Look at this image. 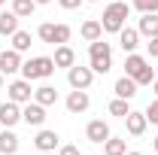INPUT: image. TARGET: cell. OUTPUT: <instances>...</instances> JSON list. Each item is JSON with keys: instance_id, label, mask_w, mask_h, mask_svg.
I'll use <instances>...</instances> for the list:
<instances>
[{"instance_id": "cell-39", "label": "cell", "mask_w": 158, "mask_h": 155, "mask_svg": "<svg viewBox=\"0 0 158 155\" xmlns=\"http://www.w3.org/2000/svg\"><path fill=\"white\" fill-rule=\"evenodd\" d=\"M88 3H98V0H88Z\"/></svg>"}, {"instance_id": "cell-15", "label": "cell", "mask_w": 158, "mask_h": 155, "mask_svg": "<svg viewBox=\"0 0 158 155\" xmlns=\"http://www.w3.org/2000/svg\"><path fill=\"white\" fill-rule=\"evenodd\" d=\"M137 40H140V31H134V27H122V31H118V46H122L128 55L137 49Z\"/></svg>"}, {"instance_id": "cell-25", "label": "cell", "mask_w": 158, "mask_h": 155, "mask_svg": "<svg viewBox=\"0 0 158 155\" xmlns=\"http://www.w3.org/2000/svg\"><path fill=\"white\" fill-rule=\"evenodd\" d=\"M12 49H15V52H27V49H31V34H27V31H15V34H12Z\"/></svg>"}, {"instance_id": "cell-37", "label": "cell", "mask_w": 158, "mask_h": 155, "mask_svg": "<svg viewBox=\"0 0 158 155\" xmlns=\"http://www.w3.org/2000/svg\"><path fill=\"white\" fill-rule=\"evenodd\" d=\"M40 155H55V152H40Z\"/></svg>"}, {"instance_id": "cell-30", "label": "cell", "mask_w": 158, "mask_h": 155, "mask_svg": "<svg viewBox=\"0 0 158 155\" xmlns=\"http://www.w3.org/2000/svg\"><path fill=\"white\" fill-rule=\"evenodd\" d=\"M149 55H152V58H158V37L149 40Z\"/></svg>"}, {"instance_id": "cell-5", "label": "cell", "mask_w": 158, "mask_h": 155, "mask_svg": "<svg viewBox=\"0 0 158 155\" xmlns=\"http://www.w3.org/2000/svg\"><path fill=\"white\" fill-rule=\"evenodd\" d=\"M37 37L43 40V43H58V46H64L67 40H70V27L67 24H40L37 27Z\"/></svg>"}, {"instance_id": "cell-33", "label": "cell", "mask_w": 158, "mask_h": 155, "mask_svg": "<svg viewBox=\"0 0 158 155\" xmlns=\"http://www.w3.org/2000/svg\"><path fill=\"white\" fill-rule=\"evenodd\" d=\"M152 146H155V152H158V137H155V140H152Z\"/></svg>"}, {"instance_id": "cell-10", "label": "cell", "mask_w": 158, "mask_h": 155, "mask_svg": "<svg viewBox=\"0 0 158 155\" xmlns=\"http://www.w3.org/2000/svg\"><path fill=\"white\" fill-rule=\"evenodd\" d=\"M21 122V110L15 100H6L3 107H0V125L3 128H12V125H19Z\"/></svg>"}, {"instance_id": "cell-2", "label": "cell", "mask_w": 158, "mask_h": 155, "mask_svg": "<svg viewBox=\"0 0 158 155\" xmlns=\"http://www.w3.org/2000/svg\"><path fill=\"white\" fill-rule=\"evenodd\" d=\"M125 19H128V3H122V0H113V3L103 9V15H100V24H103V31H106V34H118V31L125 27Z\"/></svg>"}, {"instance_id": "cell-9", "label": "cell", "mask_w": 158, "mask_h": 155, "mask_svg": "<svg viewBox=\"0 0 158 155\" xmlns=\"http://www.w3.org/2000/svg\"><path fill=\"white\" fill-rule=\"evenodd\" d=\"M85 137H88L91 143H106V140H110V125H106L103 119H94V122H88Z\"/></svg>"}, {"instance_id": "cell-21", "label": "cell", "mask_w": 158, "mask_h": 155, "mask_svg": "<svg viewBox=\"0 0 158 155\" xmlns=\"http://www.w3.org/2000/svg\"><path fill=\"white\" fill-rule=\"evenodd\" d=\"M19 31V15L15 12H0V34L3 37H12Z\"/></svg>"}, {"instance_id": "cell-36", "label": "cell", "mask_w": 158, "mask_h": 155, "mask_svg": "<svg viewBox=\"0 0 158 155\" xmlns=\"http://www.w3.org/2000/svg\"><path fill=\"white\" fill-rule=\"evenodd\" d=\"M0 88H3V73H0Z\"/></svg>"}, {"instance_id": "cell-38", "label": "cell", "mask_w": 158, "mask_h": 155, "mask_svg": "<svg viewBox=\"0 0 158 155\" xmlns=\"http://www.w3.org/2000/svg\"><path fill=\"white\" fill-rule=\"evenodd\" d=\"M3 3H6V0H0V6H3Z\"/></svg>"}, {"instance_id": "cell-26", "label": "cell", "mask_w": 158, "mask_h": 155, "mask_svg": "<svg viewBox=\"0 0 158 155\" xmlns=\"http://www.w3.org/2000/svg\"><path fill=\"white\" fill-rule=\"evenodd\" d=\"M110 113H113V116H118V119H125L128 113H131V110H128V100H125V97H116V100L110 103Z\"/></svg>"}, {"instance_id": "cell-11", "label": "cell", "mask_w": 158, "mask_h": 155, "mask_svg": "<svg viewBox=\"0 0 158 155\" xmlns=\"http://www.w3.org/2000/svg\"><path fill=\"white\" fill-rule=\"evenodd\" d=\"M21 70V58L15 49H6V52H0V73L3 76H9V73H19Z\"/></svg>"}, {"instance_id": "cell-22", "label": "cell", "mask_w": 158, "mask_h": 155, "mask_svg": "<svg viewBox=\"0 0 158 155\" xmlns=\"http://www.w3.org/2000/svg\"><path fill=\"white\" fill-rule=\"evenodd\" d=\"M34 100H37V103H43V107H52V103L58 100V91H55L52 85H40L37 91H34Z\"/></svg>"}, {"instance_id": "cell-14", "label": "cell", "mask_w": 158, "mask_h": 155, "mask_svg": "<svg viewBox=\"0 0 158 155\" xmlns=\"http://www.w3.org/2000/svg\"><path fill=\"white\" fill-rule=\"evenodd\" d=\"M58 140L61 137L55 134V131H40V134L34 137V143H37L40 152H55V149H58Z\"/></svg>"}, {"instance_id": "cell-16", "label": "cell", "mask_w": 158, "mask_h": 155, "mask_svg": "<svg viewBox=\"0 0 158 155\" xmlns=\"http://www.w3.org/2000/svg\"><path fill=\"white\" fill-rule=\"evenodd\" d=\"M52 61H55V67H67V70H70V67L76 64V55H73V49L64 43V46L55 49V58H52Z\"/></svg>"}, {"instance_id": "cell-29", "label": "cell", "mask_w": 158, "mask_h": 155, "mask_svg": "<svg viewBox=\"0 0 158 155\" xmlns=\"http://www.w3.org/2000/svg\"><path fill=\"white\" fill-rule=\"evenodd\" d=\"M58 3L64 9H79V6H82V0H58Z\"/></svg>"}, {"instance_id": "cell-32", "label": "cell", "mask_w": 158, "mask_h": 155, "mask_svg": "<svg viewBox=\"0 0 158 155\" xmlns=\"http://www.w3.org/2000/svg\"><path fill=\"white\" fill-rule=\"evenodd\" d=\"M152 88H155V94H158V76H155V79H152Z\"/></svg>"}, {"instance_id": "cell-18", "label": "cell", "mask_w": 158, "mask_h": 155, "mask_svg": "<svg viewBox=\"0 0 158 155\" xmlns=\"http://www.w3.org/2000/svg\"><path fill=\"white\" fill-rule=\"evenodd\" d=\"M143 37H158V15L155 12H143V19H140V27H137Z\"/></svg>"}, {"instance_id": "cell-6", "label": "cell", "mask_w": 158, "mask_h": 155, "mask_svg": "<svg viewBox=\"0 0 158 155\" xmlns=\"http://www.w3.org/2000/svg\"><path fill=\"white\" fill-rule=\"evenodd\" d=\"M91 79H94V70H91V67H76V64H73V67L67 70V82H70L73 88H88Z\"/></svg>"}, {"instance_id": "cell-8", "label": "cell", "mask_w": 158, "mask_h": 155, "mask_svg": "<svg viewBox=\"0 0 158 155\" xmlns=\"http://www.w3.org/2000/svg\"><path fill=\"white\" fill-rule=\"evenodd\" d=\"M21 119H24L27 125L40 128V125L46 122V107H43V103H37V100H34V103L27 100V103H24V110H21Z\"/></svg>"}, {"instance_id": "cell-17", "label": "cell", "mask_w": 158, "mask_h": 155, "mask_svg": "<svg viewBox=\"0 0 158 155\" xmlns=\"http://www.w3.org/2000/svg\"><path fill=\"white\" fill-rule=\"evenodd\" d=\"M113 91H116V97L131 100V97L137 94V82H134L131 76H122V79H116V88H113Z\"/></svg>"}, {"instance_id": "cell-27", "label": "cell", "mask_w": 158, "mask_h": 155, "mask_svg": "<svg viewBox=\"0 0 158 155\" xmlns=\"http://www.w3.org/2000/svg\"><path fill=\"white\" fill-rule=\"evenodd\" d=\"M137 12H158V0H134Z\"/></svg>"}, {"instance_id": "cell-28", "label": "cell", "mask_w": 158, "mask_h": 155, "mask_svg": "<svg viewBox=\"0 0 158 155\" xmlns=\"http://www.w3.org/2000/svg\"><path fill=\"white\" fill-rule=\"evenodd\" d=\"M146 122H152V125H158V97L146 107Z\"/></svg>"}, {"instance_id": "cell-23", "label": "cell", "mask_w": 158, "mask_h": 155, "mask_svg": "<svg viewBox=\"0 0 158 155\" xmlns=\"http://www.w3.org/2000/svg\"><path fill=\"white\" fill-rule=\"evenodd\" d=\"M34 9H37V3H34V0H12V12H15L19 19L34 15Z\"/></svg>"}, {"instance_id": "cell-35", "label": "cell", "mask_w": 158, "mask_h": 155, "mask_svg": "<svg viewBox=\"0 0 158 155\" xmlns=\"http://www.w3.org/2000/svg\"><path fill=\"white\" fill-rule=\"evenodd\" d=\"M125 155H143V152H125Z\"/></svg>"}, {"instance_id": "cell-12", "label": "cell", "mask_w": 158, "mask_h": 155, "mask_svg": "<svg viewBox=\"0 0 158 155\" xmlns=\"http://www.w3.org/2000/svg\"><path fill=\"white\" fill-rule=\"evenodd\" d=\"M88 103H91V97H88L85 88H73L70 97H67V110H70V113H85Z\"/></svg>"}, {"instance_id": "cell-34", "label": "cell", "mask_w": 158, "mask_h": 155, "mask_svg": "<svg viewBox=\"0 0 158 155\" xmlns=\"http://www.w3.org/2000/svg\"><path fill=\"white\" fill-rule=\"evenodd\" d=\"M34 3H52V0H34Z\"/></svg>"}, {"instance_id": "cell-13", "label": "cell", "mask_w": 158, "mask_h": 155, "mask_svg": "<svg viewBox=\"0 0 158 155\" xmlns=\"http://www.w3.org/2000/svg\"><path fill=\"white\" fill-rule=\"evenodd\" d=\"M125 125H128V134H134V137H143L146 134V113H137V110H131L128 116H125Z\"/></svg>"}, {"instance_id": "cell-3", "label": "cell", "mask_w": 158, "mask_h": 155, "mask_svg": "<svg viewBox=\"0 0 158 155\" xmlns=\"http://www.w3.org/2000/svg\"><path fill=\"white\" fill-rule=\"evenodd\" d=\"M88 67L94 70V73H106L110 67H113V49H110V43H103V37L94 40L91 46H88Z\"/></svg>"}, {"instance_id": "cell-24", "label": "cell", "mask_w": 158, "mask_h": 155, "mask_svg": "<svg viewBox=\"0 0 158 155\" xmlns=\"http://www.w3.org/2000/svg\"><path fill=\"white\" fill-rule=\"evenodd\" d=\"M103 152H106V155H125V152H128V143L118 140V137H110V140L103 143Z\"/></svg>"}, {"instance_id": "cell-19", "label": "cell", "mask_w": 158, "mask_h": 155, "mask_svg": "<svg viewBox=\"0 0 158 155\" xmlns=\"http://www.w3.org/2000/svg\"><path fill=\"white\" fill-rule=\"evenodd\" d=\"M0 152H3V155H15V152H19V137L12 134L9 128L0 131Z\"/></svg>"}, {"instance_id": "cell-4", "label": "cell", "mask_w": 158, "mask_h": 155, "mask_svg": "<svg viewBox=\"0 0 158 155\" xmlns=\"http://www.w3.org/2000/svg\"><path fill=\"white\" fill-rule=\"evenodd\" d=\"M21 73H24V79H49L52 73H55V61L52 58H31L21 64Z\"/></svg>"}, {"instance_id": "cell-1", "label": "cell", "mask_w": 158, "mask_h": 155, "mask_svg": "<svg viewBox=\"0 0 158 155\" xmlns=\"http://www.w3.org/2000/svg\"><path fill=\"white\" fill-rule=\"evenodd\" d=\"M125 76H131L137 85H152V79H155V70L146 64V58L143 55H128L125 58Z\"/></svg>"}, {"instance_id": "cell-7", "label": "cell", "mask_w": 158, "mask_h": 155, "mask_svg": "<svg viewBox=\"0 0 158 155\" xmlns=\"http://www.w3.org/2000/svg\"><path fill=\"white\" fill-rule=\"evenodd\" d=\"M6 91H9V100H15V103H27V100H31V94H34L31 79H15Z\"/></svg>"}, {"instance_id": "cell-31", "label": "cell", "mask_w": 158, "mask_h": 155, "mask_svg": "<svg viewBox=\"0 0 158 155\" xmlns=\"http://www.w3.org/2000/svg\"><path fill=\"white\" fill-rule=\"evenodd\" d=\"M58 155H79V149H76V146H64Z\"/></svg>"}, {"instance_id": "cell-20", "label": "cell", "mask_w": 158, "mask_h": 155, "mask_svg": "<svg viewBox=\"0 0 158 155\" xmlns=\"http://www.w3.org/2000/svg\"><path fill=\"white\" fill-rule=\"evenodd\" d=\"M103 37V24L94 19H88V21H82V40H88V43H94V40Z\"/></svg>"}]
</instances>
